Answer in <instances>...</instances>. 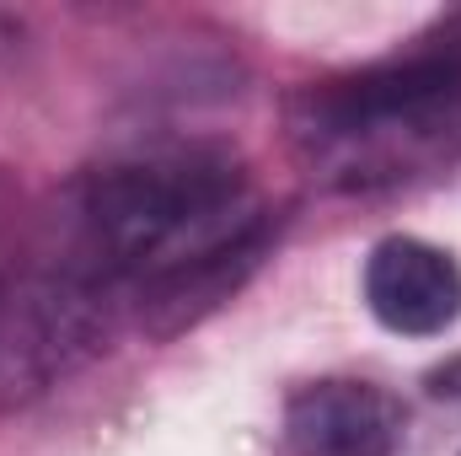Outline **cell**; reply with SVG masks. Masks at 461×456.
<instances>
[{"instance_id": "8992f818", "label": "cell", "mask_w": 461, "mask_h": 456, "mask_svg": "<svg viewBox=\"0 0 461 456\" xmlns=\"http://www.w3.org/2000/svg\"><path fill=\"white\" fill-rule=\"evenodd\" d=\"M429 392H435V397H461V360L440 365V370L429 376Z\"/></svg>"}, {"instance_id": "6da1fadb", "label": "cell", "mask_w": 461, "mask_h": 456, "mask_svg": "<svg viewBox=\"0 0 461 456\" xmlns=\"http://www.w3.org/2000/svg\"><path fill=\"white\" fill-rule=\"evenodd\" d=\"M274 242L247 172L215 150H172L97 172L54 252L97 290H134L150 339H177L230 301Z\"/></svg>"}, {"instance_id": "7a4b0ae2", "label": "cell", "mask_w": 461, "mask_h": 456, "mask_svg": "<svg viewBox=\"0 0 461 456\" xmlns=\"http://www.w3.org/2000/svg\"><path fill=\"white\" fill-rule=\"evenodd\" d=\"M295 161L344 194L392 188L461 161V38L312 81L290 97Z\"/></svg>"}, {"instance_id": "277c9868", "label": "cell", "mask_w": 461, "mask_h": 456, "mask_svg": "<svg viewBox=\"0 0 461 456\" xmlns=\"http://www.w3.org/2000/svg\"><path fill=\"white\" fill-rule=\"evenodd\" d=\"M402 435L408 414L375 381H312L285 408V446L295 456H397Z\"/></svg>"}, {"instance_id": "5b68a950", "label": "cell", "mask_w": 461, "mask_h": 456, "mask_svg": "<svg viewBox=\"0 0 461 456\" xmlns=\"http://www.w3.org/2000/svg\"><path fill=\"white\" fill-rule=\"evenodd\" d=\"M365 301L392 333H446L461 317V269L419 236H386L365 263Z\"/></svg>"}, {"instance_id": "3957f363", "label": "cell", "mask_w": 461, "mask_h": 456, "mask_svg": "<svg viewBox=\"0 0 461 456\" xmlns=\"http://www.w3.org/2000/svg\"><path fill=\"white\" fill-rule=\"evenodd\" d=\"M108 290L70 274L59 258L43 269L0 263V403L43 392L108 333Z\"/></svg>"}]
</instances>
